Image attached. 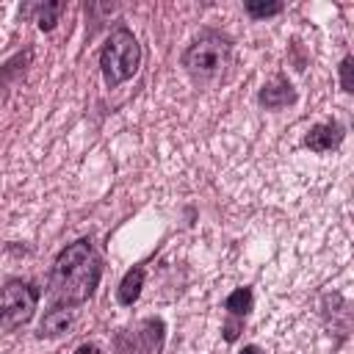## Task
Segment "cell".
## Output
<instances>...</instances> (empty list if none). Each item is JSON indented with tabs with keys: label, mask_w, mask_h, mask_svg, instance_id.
Returning a JSON list of instances; mask_svg holds the SVG:
<instances>
[{
	"label": "cell",
	"mask_w": 354,
	"mask_h": 354,
	"mask_svg": "<svg viewBox=\"0 0 354 354\" xmlns=\"http://www.w3.org/2000/svg\"><path fill=\"white\" fill-rule=\"evenodd\" d=\"M340 86H343V91H354V83H351V55H346L343 61H340Z\"/></svg>",
	"instance_id": "cell-13"
},
{
	"label": "cell",
	"mask_w": 354,
	"mask_h": 354,
	"mask_svg": "<svg viewBox=\"0 0 354 354\" xmlns=\"http://www.w3.org/2000/svg\"><path fill=\"white\" fill-rule=\"evenodd\" d=\"M138 64H141V44L133 36V30L124 25L113 28L108 41L100 50V69H102L105 86L108 88L122 86L138 72Z\"/></svg>",
	"instance_id": "cell-3"
},
{
	"label": "cell",
	"mask_w": 354,
	"mask_h": 354,
	"mask_svg": "<svg viewBox=\"0 0 354 354\" xmlns=\"http://www.w3.org/2000/svg\"><path fill=\"white\" fill-rule=\"evenodd\" d=\"M100 277H102V260L91 246V241L80 238L58 252L50 271L47 296L53 299V307H69V310L80 307L94 296Z\"/></svg>",
	"instance_id": "cell-1"
},
{
	"label": "cell",
	"mask_w": 354,
	"mask_h": 354,
	"mask_svg": "<svg viewBox=\"0 0 354 354\" xmlns=\"http://www.w3.org/2000/svg\"><path fill=\"white\" fill-rule=\"evenodd\" d=\"M279 11H282V3H260V0H249L246 3V14L252 19H268V17L279 14Z\"/></svg>",
	"instance_id": "cell-11"
},
{
	"label": "cell",
	"mask_w": 354,
	"mask_h": 354,
	"mask_svg": "<svg viewBox=\"0 0 354 354\" xmlns=\"http://www.w3.org/2000/svg\"><path fill=\"white\" fill-rule=\"evenodd\" d=\"M238 354H263V348H260V346H254V343H249V346H243Z\"/></svg>",
	"instance_id": "cell-16"
},
{
	"label": "cell",
	"mask_w": 354,
	"mask_h": 354,
	"mask_svg": "<svg viewBox=\"0 0 354 354\" xmlns=\"http://www.w3.org/2000/svg\"><path fill=\"white\" fill-rule=\"evenodd\" d=\"M257 100H260V105H263L266 111H279V108L296 102V91H293V86H290V80H288L285 75H274V77L260 88Z\"/></svg>",
	"instance_id": "cell-6"
},
{
	"label": "cell",
	"mask_w": 354,
	"mask_h": 354,
	"mask_svg": "<svg viewBox=\"0 0 354 354\" xmlns=\"http://www.w3.org/2000/svg\"><path fill=\"white\" fill-rule=\"evenodd\" d=\"M61 11H64V3H44V6H39V28L41 30H53Z\"/></svg>",
	"instance_id": "cell-12"
},
{
	"label": "cell",
	"mask_w": 354,
	"mask_h": 354,
	"mask_svg": "<svg viewBox=\"0 0 354 354\" xmlns=\"http://www.w3.org/2000/svg\"><path fill=\"white\" fill-rule=\"evenodd\" d=\"M343 141V124L337 122H321V124H313L310 133L304 136V144L313 149V152H329V149H337Z\"/></svg>",
	"instance_id": "cell-7"
},
{
	"label": "cell",
	"mask_w": 354,
	"mask_h": 354,
	"mask_svg": "<svg viewBox=\"0 0 354 354\" xmlns=\"http://www.w3.org/2000/svg\"><path fill=\"white\" fill-rule=\"evenodd\" d=\"M72 326V310L69 307H53L44 313L41 326H39V337H58Z\"/></svg>",
	"instance_id": "cell-9"
},
{
	"label": "cell",
	"mask_w": 354,
	"mask_h": 354,
	"mask_svg": "<svg viewBox=\"0 0 354 354\" xmlns=\"http://www.w3.org/2000/svg\"><path fill=\"white\" fill-rule=\"evenodd\" d=\"M75 354H102V348H100L97 343H80V346L75 348Z\"/></svg>",
	"instance_id": "cell-15"
},
{
	"label": "cell",
	"mask_w": 354,
	"mask_h": 354,
	"mask_svg": "<svg viewBox=\"0 0 354 354\" xmlns=\"http://www.w3.org/2000/svg\"><path fill=\"white\" fill-rule=\"evenodd\" d=\"M241 326H243V318H232V315H230V321L224 324V340H230V343H232V340L238 337Z\"/></svg>",
	"instance_id": "cell-14"
},
{
	"label": "cell",
	"mask_w": 354,
	"mask_h": 354,
	"mask_svg": "<svg viewBox=\"0 0 354 354\" xmlns=\"http://www.w3.org/2000/svg\"><path fill=\"white\" fill-rule=\"evenodd\" d=\"M163 321L147 318L136 329H124L116 335V354H160L163 348Z\"/></svg>",
	"instance_id": "cell-5"
},
{
	"label": "cell",
	"mask_w": 354,
	"mask_h": 354,
	"mask_svg": "<svg viewBox=\"0 0 354 354\" xmlns=\"http://www.w3.org/2000/svg\"><path fill=\"white\" fill-rule=\"evenodd\" d=\"M141 288H144V268H141V266H133V268L122 277V282H119V288H116L119 304H124V307L136 304L138 296H141Z\"/></svg>",
	"instance_id": "cell-8"
},
{
	"label": "cell",
	"mask_w": 354,
	"mask_h": 354,
	"mask_svg": "<svg viewBox=\"0 0 354 354\" xmlns=\"http://www.w3.org/2000/svg\"><path fill=\"white\" fill-rule=\"evenodd\" d=\"M39 288L25 282V279H8L0 288V329L14 332L25 326L39 304Z\"/></svg>",
	"instance_id": "cell-4"
},
{
	"label": "cell",
	"mask_w": 354,
	"mask_h": 354,
	"mask_svg": "<svg viewBox=\"0 0 354 354\" xmlns=\"http://www.w3.org/2000/svg\"><path fill=\"white\" fill-rule=\"evenodd\" d=\"M232 61V41L218 30H202L183 53V66L196 83L218 80Z\"/></svg>",
	"instance_id": "cell-2"
},
{
	"label": "cell",
	"mask_w": 354,
	"mask_h": 354,
	"mask_svg": "<svg viewBox=\"0 0 354 354\" xmlns=\"http://www.w3.org/2000/svg\"><path fill=\"white\" fill-rule=\"evenodd\" d=\"M252 304H254L252 288H238V290H232V293L224 299V310H227L232 318H246V315L252 313Z\"/></svg>",
	"instance_id": "cell-10"
}]
</instances>
